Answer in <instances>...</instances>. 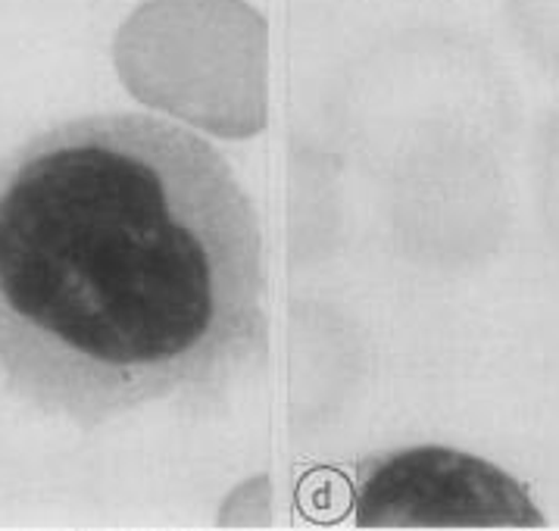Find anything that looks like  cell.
I'll list each match as a JSON object with an SVG mask.
<instances>
[{"label": "cell", "instance_id": "6da1fadb", "mask_svg": "<svg viewBox=\"0 0 559 531\" xmlns=\"http://www.w3.org/2000/svg\"><path fill=\"white\" fill-rule=\"evenodd\" d=\"M269 354L266 247L219 148L97 113L0 160V381L91 432L151 403L213 413Z\"/></svg>", "mask_w": 559, "mask_h": 531}, {"label": "cell", "instance_id": "7a4b0ae2", "mask_svg": "<svg viewBox=\"0 0 559 531\" xmlns=\"http://www.w3.org/2000/svg\"><path fill=\"white\" fill-rule=\"evenodd\" d=\"M359 529H544L528 487L466 450L419 444L357 463Z\"/></svg>", "mask_w": 559, "mask_h": 531}]
</instances>
